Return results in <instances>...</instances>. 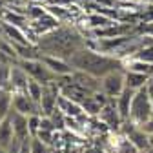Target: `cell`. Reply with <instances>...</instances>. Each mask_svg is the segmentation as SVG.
Returning a JSON list of instances; mask_svg holds the SVG:
<instances>
[{
  "instance_id": "15",
  "label": "cell",
  "mask_w": 153,
  "mask_h": 153,
  "mask_svg": "<svg viewBox=\"0 0 153 153\" xmlns=\"http://www.w3.org/2000/svg\"><path fill=\"white\" fill-rule=\"evenodd\" d=\"M133 97H135V89L131 88H124V91L115 99V104H117V109L120 113V117L126 120L129 119V109H131V102H133Z\"/></svg>"
},
{
  "instance_id": "33",
  "label": "cell",
  "mask_w": 153,
  "mask_h": 153,
  "mask_svg": "<svg viewBox=\"0 0 153 153\" xmlns=\"http://www.w3.org/2000/svg\"><path fill=\"white\" fill-rule=\"evenodd\" d=\"M146 89H148V93L153 97V73L149 75V79H148V82H146Z\"/></svg>"
},
{
  "instance_id": "32",
  "label": "cell",
  "mask_w": 153,
  "mask_h": 153,
  "mask_svg": "<svg viewBox=\"0 0 153 153\" xmlns=\"http://www.w3.org/2000/svg\"><path fill=\"white\" fill-rule=\"evenodd\" d=\"M142 129L148 133V135H151V137H153V117H151L146 124H142Z\"/></svg>"
},
{
  "instance_id": "38",
  "label": "cell",
  "mask_w": 153,
  "mask_h": 153,
  "mask_svg": "<svg viewBox=\"0 0 153 153\" xmlns=\"http://www.w3.org/2000/svg\"><path fill=\"white\" fill-rule=\"evenodd\" d=\"M108 153H115V151H108Z\"/></svg>"
},
{
  "instance_id": "4",
  "label": "cell",
  "mask_w": 153,
  "mask_h": 153,
  "mask_svg": "<svg viewBox=\"0 0 153 153\" xmlns=\"http://www.w3.org/2000/svg\"><path fill=\"white\" fill-rule=\"evenodd\" d=\"M18 64H20L26 71H27V75L31 76V79H35V80H38V82H42L44 86L46 84H51V82H59L60 80V76L56 75V73H53L40 59H31V60H16Z\"/></svg>"
},
{
  "instance_id": "10",
  "label": "cell",
  "mask_w": 153,
  "mask_h": 153,
  "mask_svg": "<svg viewBox=\"0 0 153 153\" xmlns=\"http://www.w3.org/2000/svg\"><path fill=\"white\" fill-rule=\"evenodd\" d=\"M9 120L13 124V131H15V137L18 139H26V137H31L29 135V128H27V115L20 113V111H16L11 108L9 111Z\"/></svg>"
},
{
  "instance_id": "39",
  "label": "cell",
  "mask_w": 153,
  "mask_h": 153,
  "mask_svg": "<svg viewBox=\"0 0 153 153\" xmlns=\"http://www.w3.org/2000/svg\"><path fill=\"white\" fill-rule=\"evenodd\" d=\"M0 38H2V36H0Z\"/></svg>"
},
{
  "instance_id": "19",
  "label": "cell",
  "mask_w": 153,
  "mask_h": 153,
  "mask_svg": "<svg viewBox=\"0 0 153 153\" xmlns=\"http://www.w3.org/2000/svg\"><path fill=\"white\" fill-rule=\"evenodd\" d=\"M15 139V131H13V124L9 120V117L0 120V146L2 148H9V144Z\"/></svg>"
},
{
  "instance_id": "22",
  "label": "cell",
  "mask_w": 153,
  "mask_h": 153,
  "mask_svg": "<svg viewBox=\"0 0 153 153\" xmlns=\"http://www.w3.org/2000/svg\"><path fill=\"white\" fill-rule=\"evenodd\" d=\"M26 93H27L29 97L38 104V102H40V99H42V93H44V84H42V82H38V80H35V79H31L29 84H27Z\"/></svg>"
},
{
  "instance_id": "24",
  "label": "cell",
  "mask_w": 153,
  "mask_h": 153,
  "mask_svg": "<svg viewBox=\"0 0 153 153\" xmlns=\"http://www.w3.org/2000/svg\"><path fill=\"white\" fill-rule=\"evenodd\" d=\"M135 59H139V60H144V62H149V64H153V42H149V44H146V46H142L135 55Z\"/></svg>"
},
{
  "instance_id": "1",
  "label": "cell",
  "mask_w": 153,
  "mask_h": 153,
  "mask_svg": "<svg viewBox=\"0 0 153 153\" xmlns=\"http://www.w3.org/2000/svg\"><path fill=\"white\" fill-rule=\"evenodd\" d=\"M36 46H38L42 55H53V56L68 60L69 56H73L79 49L88 46V38L75 26H71V24L62 26L60 24L53 31L38 36Z\"/></svg>"
},
{
  "instance_id": "16",
  "label": "cell",
  "mask_w": 153,
  "mask_h": 153,
  "mask_svg": "<svg viewBox=\"0 0 153 153\" xmlns=\"http://www.w3.org/2000/svg\"><path fill=\"white\" fill-rule=\"evenodd\" d=\"M56 106H59V109L66 115V117H82L84 109L79 102H75L68 97H64V95H59V100H56Z\"/></svg>"
},
{
  "instance_id": "27",
  "label": "cell",
  "mask_w": 153,
  "mask_h": 153,
  "mask_svg": "<svg viewBox=\"0 0 153 153\" xmlns=\"http://www.w3.org/2000/svg\"><path fill=\"white\" fill-rule=\"evenodd\" d=\"M49 146L42 142L38 137H31V153H48Z\"/></svg>"
},
{
  "instance_id": "6",
  "label": "cell",
  "mask_w": 153,
  "mask_h": 153,
  "mask_svg": "<svg viewBox=\"0 0 153 153\" xmlns=\"http://www.w3.org/2000/svg\"><path fill=\"white\" fill-rule=\"evenodd\" d=\"M99 122H102L108 129L111 131H120V126L124 122V119L120 117V113L117 109V104H115V99H111L106 106H102L100 113L97 115Z\"/></svg>"
},
{
  "instance_id": "29",
  "label": "cell",
  "mask_w": 153,
  "mask_h": 153,
  "mask_svg": "<svg viewBox=\"0 0 153 153\" xmlns=\"http://www.w3.org/2000/svg\"><path fill=\"white\" fill-rule=\"evenodd\" d=\"M51 4H56V6H64V7H69V6H75L79 4V0H49Z\"/></svg>"
},
{
  "instance_id": "18",
  "label": "cell",
  "mask_w": 153,
  "mask_h": 153,
  "mask_svg": "<svg viewBox=\"0 0 153 153\" xmlns=\"http://www.w3.org/2000/svg\"><path fill=\"white\" fill-rule=\"evenodd\" d=\"M109 151H115V153H142L126 135H122V133L115 139V142L111 144V149Z\"/></svg>"
},
{
  "instance_id": "31",
  "label": "cell",
  "mask_w": 153,
  "mask_h": 153,
  "mask_svg": "<svg viewBox=\"0 0 153 153\" xmlns=\"http://www.w3.org/2000/svg\"><path fill=\"white\" fill-rule=\"evenodd\" d=\"M82 153H108L104 148H100V146H91V148H86Z\"/></svg>"
},
{
  "instance_id": "7",
  "label": "cell",
  "mask_w": 153,
  "mask_h": 153,
  "mask_svg": "<svg viewBox=\"0 0 153 153\" xmlns=\"http://www.w3.org/2000/svg\"><path fill=\"white\" fill-rule=\"evenodd\" d=\"M13 109L27 115V117L29 115H40V106L26 91H15L13 93Z\"/></svg>"
},
{
  "instance_id": "12",
  "label": "cell",
  "mask_w": 153,
  "mask_h": 153,
  "mask_svg": "<svg viewBox=\"0 0 153 153\" xmlns=\"http://www.w3.org/2000/svg\"><path fill=\"white\" fill-rule=\"evenodd\" d=\"M40 60L59 76H66V75H71L73 73V68L69 66L68 60L64 59H59V56H53V55H40Z\"/></svg>"
},
{
  "instance_id": "17",
  "label": "cell",
  "mask_w": 153,
  "mask_h": 153,
  "mask_svg": "<svg viewBox=\"0 0 153 153\" xmlns=\"http://www.w3.org/2000/svg\"><path fill=\"white\" fill-rule=\"evenodd\" d=\"M124 79H126V88H131V89H140L146 86L149 75L148 73H140V71H131V69H126L124 71Z\"/></svg>"
},
{
  "instance_id": "21",
  "label": "cell",
  "mask_w": 153,
  "mask_h": 153,
  "mask_svg": "<svg viewBox=\"0 0 153 153\" xmlns=\"http://www.w3.org/2000/svg\"><path fill=\"white\" fill-rule=\"evenodd\" d=\"M80 106H82V109H84V113L88 117H97L100 113V109H102V106L93 99V95H88V97L80 102Z\"/></svg>"
},
{
  "instance_id": "35",
  "label": "cell",
  "mask_w": 153,
  "mask_h": 153,
  "mask_svg": "<svg viewBox=\"0 0 153 153\" xmlns=\"http://www.w3.org/2000/svg\"><path fill=\"white\" fill-rule=\"evenodd\" d=\"M0 153H7V149H6V148H2V146H0Z\"/></svg>"
},
{
  "instance_id": "36",
  "label": "cell",
  "mask_w": 153,
  "mask_h": 153,
  "mask_svg": "<svg viewBox=\"0 0 153 153\" xmlns=\"http://www.w3.org/2000/svg\"><path fill=\"white\" fill-rule=\"evenodd\" d=\"M151 109H153V97H151Z\"/></svg>"
},
{
  "instance_id": "8",
  "label": "cell",
  "mask_w": 153,
  "mask_h": 153,
  "mask_svg": "<svg viewBox=\"0 0 153 153\" xmlns=\"http://www.w3.org/2000/svg\"><path fill=\"white\" fill-rule=\"evenodd\" d=\"M71 82L80 86L84 91H88L89 95H93L95 91L100 89V79L99 76H93L86 71H80V69H73L71 73Z\"/></svg>"
},
{
  "instance_id": "23",
  "label": "cell",
  "mask_w": 153,
  "mask_h": 153,
  "mask_svg": "<svg viewBox=\"0 0 153 153\" xmlns=\"http://www.w3.org/2000/svg\"><path fill=\"white\" fill-rule=\"evenodd\" d=\"M11 66L13 64H0V88H7L13 91V88H11Z\"/></svg>"
},
{
  "instance_id": "2",
  "label": "cell",
  "mask_w": 153,
  "mask_h": 153,
  "mask_svg": "<svg viewBox=\"0 0 153 153\" xmlns=\"http://www.w3.org/2000/svg\"><path fill=\"white\" fill-rule=\"evenodd\" d=\"M68 62H69V66L73 69L86 71V73H89L93 76H99V79H102L104 75H108L111 71L126 69V66L122 64L120 59L111 56V55H106V53H100V51L93 49L89 46L79 49L73 56H69Z\"/></svg>"
},
{
  "instance_id": "37",
  "label": "cell",
  "mask_w": 153,
  "mask_h": 153,
  "mask_svg": "<svg viewBox=\"0 0 153 153\" xmlns=\"http://www.w3.org/2000/svg\"><path fill=\"white\" fill-rule=\"evenodd\" d=\"M126 2H128V0H126ZM129 2H135V0H129Z\"/></svg>"
},
{
  "instance_id": "34",
  "label": "cell",
  "mask_w": 153,
  "mask_h": 153,
  "mask_svg": "<svg viewBox=\"0 0 153 153\" xmlns=\"http://www.w3.org/2000/svg\"><path fill=\"white\" fill-rule=\"evenodd\" d=\"M6 4H7V0H0V9L6 7Z\"/></svg>"
},
{
  "instance_id": "3",
  "label": "cell",
  "mask_w": 153,
  "mask_h": 153,
  "mask_svg": "<svg viewBox=\"0 0 153 153\" xmlns=\"http://www.w3.org/2000/svg\"><path fill=\"white\" fill-rule=\"evenodd\" d=\"M153 117V109H151V95L148 93L146 86L135 91V97L131 102V109H129V120L135 122L139 126L146 124L149 119Z\"/></svg>"
},
{
  "instance_id": "13",
  "label": "cell",
  "mask_w": 153,
  "mask_h": 153,
  "mask_svg": "<svg viewBox=\"0 0 153 153\" xmlns=\"http://www.w3.org/2000/svg\"><path fill=\"white\" fill-rule=\"evenodd\" d=\"M29 26H31V29H33V33H35L36 36H40V35H46V33L53 31L55 27H59V26H60V22L56 20L53 15L46 13L44 16L36 18V20H31V22H29Z\"/></svg>"
},
{
  "instance_id": "30",
  "label": "cell",
  "mask_w": 153,
  "mask_h": 153,
  "mask_svg": "<svg viewBox=\"0 0 153 153\" xmlns=\"http://www.w3.org/2000/svg\"><path fill=\"white\" fill-rule=\"evenodd\" d=\"M13 62H16V60H13L9 55H6L2 49H0V64H13Z\"/></svg>"
},
{
  "instance_id": "14",
  "label": "cell",
  "mask_w": 153,
  "mask_h": 153,
  "mask_svg": "<svg viewBox=\"0 0 153 153\" xmlns=\"http://www.w3.org/2000/svg\"><path fill=\"white\" fill-rule=\"evenodd\" d=\"M82 26H86V27H89L91 31L93 29H100V27H106V26H111L115 20L111 16H106V15H102V13H97V11H93V13H89V15H84V16H80V20H79Z\"/></svg>"
},
{
  "instance_id": "20",
  "label": "cell",
  "mask_w": 153,
  "mask_h": 153,
  "mask_svg": "<svg viewBox=\"0 0 153 153\" xmlns=\"http://www.w3.org/2000/svg\"><path fill=\"white\" fill-rule=\"evenodd\" d=\"M13 93L7 88H0V120L6 119L13 108Z\"/></svg>"
},
{
  "instance_id": "9",
  "label": "cell",
  "mask_w": 153,
  "mask_h": 153,
  "mask_svg": "<svg viewBox=\"0 0 153 153\" xmlns=\"http://www.w3.org/2000/svg\"><path fill=\"white\" fill-rule=\"evenodd\" d=\"M133 29L131 24H117V22H113L111 26H106V27H100V29H93L91 35L93 38H119V36H126L129 35Z\"/></svg>"
},
{
  "instance_id": "5",
  "label": "cell",
  "mask_w": 153,
  "mask_h": 153,
  "mask_svg": "<svg viewBox=\"0 0 153 153\" xmlns=\"http://www.w3.org/2000/svg\"><path fill=\"white\" fill-rule=\"evenodd\" d=\"M124 71H126V69L111 71V73L104 75L102 79H100V91H104L109 99H117L119 95L124 91V88H126Z\"/></svg>"
},
{
  "instance_id": "11",
  "label": "cell",
  "mask_w": 153,
  "mask_h": 153,
  "mask_svg": "<svg viewBox=\"0 0 153 153\" xmlns=\"http://www.w3.org/2000/svg\"><path fill=\"white\" fill-rule=\"evenodd\" d=\"M29 80H31V76L27 75V71L18 62H13V66H11V88H13V91H26Z\"/></svg>"
},
{
  "instance_id": "28",
  "label": "cell",
  "mask_w": 153,
  "mask_h": 153,
  "mask_svg": "<svg viewBox=\"0 0 153 153\" xmlns=\"http://www.w3.org/2000/svg\"><path fill=\"white\" fill-rule=\"evenodd\" d=\"M18 153H31V137H26V139H22L20 151H18Z\"/></svg>"
},
{
  "instance_id": "26",
  "label": "cell",
  "mask_w": 153,
  "mask_h": 153,
  "mask_svg": "<svg viewBox=\"0 0 153 153\" xmlns=\"http://www.w3.org/2000/svg\"><path fill=\"white\" fill-rule=\"evenodd\" d=\"M48 11H46V6H29L27 7V18H29V22L31 20H36V18H40V16H44Z\"/></svg>"
},
{
  "instance_id": "25",
  "label": "cell",
  "mask_w": 153,
  "mask_h": 153,
  "mask_svg": "<svg viewBox=\"0 0 153 153\" xmlns=\"http://www.w3.org/2000/svg\"><path fill=\"white\" fill-rule=\"evenodd\" d=\"M40 119H42V115H29L27 117V128H29L31 137H36L38 129H40Z\"/></svg>"
}]
</instances>
